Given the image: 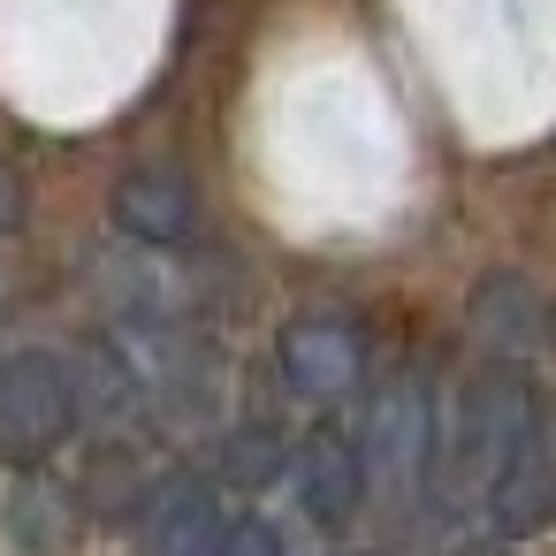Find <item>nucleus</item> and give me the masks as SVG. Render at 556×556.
<instances>
[{
    "label": "nucleus",
    "instance_id": "1",
    "mask_svg": "<svg viewBox=\"0 0 556 556\" xmlns=\"http://www.w3.org/2000/svg\"><path fill=\"white\" fill-rule=\"evenodd\" d=\"M77 427V374L54 351L0 358V465H39Z\"/></svg>",
    "mask_w": 556,
    "mask_h": 556
},
{
    "label": "nucleus",
    "instance_id": "2",
    "mask_svg": "<svg viewBox=\"0 0 556 556\" xmlns=\"http://www.w3.org/2000/svg\"><path fill=\"white\" fill-rule=\"evenodd\" d=\"M275 366H282V381H290L305 404H336V396L358 389L366 343H358V328H351L343 313H298V320L282 328V343H275Z\"/></svg>",
    "mask_w": 556,
    "mask_h": 556
},
{
    "label": "nucleus",
    "instance_id": "3",
    "mask_svg": "<svg viewBox=\"0 0 556 556\" xmlns=\"http://www.w3.org/2000/svg\"><path fill=\"white\" fill-rule=\"evenodd\" d=\"M488 503H495V526L518 541V533H541L548 526V503H556V480H548V419L541 404L518 419L503 465L488 472Z\"/></svg>",
    "mask_w": 556,
    "mask_h": 556
},
{
    "label": "nucleus",
    "instance_id": "4",
    "mask_svg": "<svg viewBox=\"0 0 556 556\" xmlns=\"http://www.w3.org/2000/svg\"><path fill=\"white\" fill-rule=\"evenodd\" d=\"M298 503H305L313 526H351L358 518V503H366V457H358L351 434L313 427L298 442Z\"/></svg>",
    "mask_w": 556,
    "mask_h": 556
},
{
    "label": "nucleus",
    "instance_id": "5",
    "mask_svg": "<svg viewBox=\"0 0 556 556\" xmlns=\"http://www.w3.org/2000/svg\"><path fill=\"white\" fill-rule=\"evenodd\" d=\"M214 533H222V510H214V488L199 472L161 480L138 510V556H206Z\"/></svg>",
    "mask_w": 556,
    "mask_h": 556
},
{
    "label": "nucleus",
    "instance_id": "6",
    "mask_svg": "<svg viewBox=\"0 0 556 556\" xmlns=\"http://www.w3.org/2000/svg\"><path fill=\"white\" fill-rule=\"evenodd\" d=\"M115 229H123V237H138V244L176 252V244H191V237H199V191H191L184 176L138 168V176H123V184H115Z\"/></svg>",
    "mask_w": 556,
    "mask_h": 556
},
{
    "label": "nucleus",
    "instance_id": "7",
    "mask_svg": "<svg viewBox=\"0 0 556 556\" xmlns=\"http://www.w3.org/2000/svg\"><path fill=\"white\" fill-rule=\"evenodd\" d=\"M374 465H381V480H396V488H412L419 472H434V396L404 374L389 396H381V412H374Z\"/></svg>",
    "mask_w": 556,
    "mask_h": 556
},
{
    "label": "nucleus",
    "instance_id": "8",
    "mask_svg": "<svg viewBox=\"0 0 556 556\" xmlns=\"http://www.w3.org/2000/svg\"><path fill=\"white\" fill-rule=\"evenodd\" d=\"M9 533L31 548V556H62L77 541V495L62 480H24L9 495Z\"/></svg>",
    "mask_w": 556,
    "mask_h": 556
},
{
    "label": "nucleus",
    "instance_id": "9",
    "mask_svg": "<svg viewBox=\"0 0 556 556\" xmlns=\"http://www.w3.org/2000/svg\"><path fill=\"white\" fill-rule=\"evenodd\" d=\"M206 556H282V533L267 526V518H237V526H222L214 533V548Z\"/></svg>",
    "mask_w": 556,
    "mask_h": 556
},
{
    "label": "nucleus",
    "instance_id": "10",
    "mask_svg": "<svg viewBox=\"0 0 556 556\" xmlns=\"http://www.w3.org/2000/svg\"><path fill=\"white\" fill-rule=\"evenodd\" d=\"M16 222V176H0V229Z\"/></svg>",
    "mask_w": 556,
    "mask_h": 556
},
{
    "label": "nucleus",
    "instance_id": "11",
    "mask_svg": "<svg viewBox=\"0 0 556 556\" xmlns=\"http://www.w3.org/2000/svg\"><path fill=\"white\" fill-rule=\"evenodd\" d=\"M457 556H503V548H495V541H472V548H457Z\"/></svg>",
    "mask_w": 556,
    "mask_h": 556
}]
</instances>
